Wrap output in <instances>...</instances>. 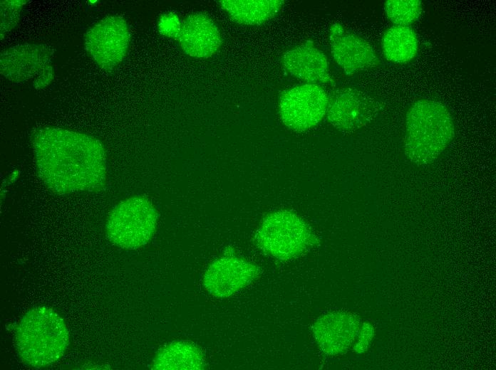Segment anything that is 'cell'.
<instances>
[{
	"mask_svg": "<svg viewBox=\"0 0 496 370\" xmlns=\"http://www.w3.org/2000/svg\"><path fill=\"white\" fill-rule=\"evenodd\" d=\"M455 135V126L448 108L439 102L421 99L406 113L404 152L418 166L433 162Z\"/></svg>",
	"mask_w": 496,
	"mask_h": 370,
	"instance_id": "2",
	"label": "cell"
},
{
	"mask_svg": "<svg viewBox=\"0 0 496 370\" xmlns=\"http://www.w3.org/2000/svg\"><path fill=\"white\" fill-rule=\"evenodd\" d=\"M205 367L201 349L187 341L172 342L162 348L151 365L156 370H200Z\"/></svg>",
	"mask_w": 496,
	"mask_h": 370,
	"instance_id": "15",
	"label": "cell"
},
{
	"mask_svg": "<svg viewBox=\"0 0 496 370\" xmlns=\"http://www.w3.org/2000/svg\"><path fill=\"white\" fill-rule=\"evenodd\" d=\"M361 323L348 312H334L320 317L312 327L315 339L321 351L329 356L346 353L353 346Z\"/></svg>",
	"mask_w": 496,
	"mask_h": 370,
	"instance_id": "12",
	"label": "cell"
},
{
	"mask_svg": "<svg viewBox=\"0 0 496 370\" xmlns=\"http://www.w3.org/2000/svg\"><path fill=\"white\" fill-rule=\"evenodd\" d=\"M259 273V268L251 263L234 255H224L208 267L203 285L214 297H228L250 284Z\"/></svg>",
	"mask_w": 496,
	"mask_h": 370,
	"instance_id": "11",
	"label": "cell"
},
{
	"mask_svg": "<svg viewBox=\"0 0 496 370\" xmlns=\"http://www.w3.org/2000/svg\"><path fill=\"white\" fill-rule=\"evenodd\" d=\"M385 11L388 18L393 23L407 26L419 18L421 11V1L419 0H388L385 3Z\"/></svg>",
	"mask_w": 496,
	"mask_h": 370,
	"instance_id": "18",
	"label": "cell"
},
{
	"mask_svg": "<svg viewBox=\"0 0 496 370\" xmlns=\"http://www.w3.org/2000/svg\"><path fill=\"white\" fill-rule=\"evenodd\" d=\"M284 69L308 83H332L325 54L312 41H306L284 53Z\"/></svg>",
	"mask_w": 496,
	"mask_h": 370,
	"instance_id": "14",
	"label": "cell"
},
{
	"mask_svg": "<svg viewBox=\"0 0 496 370\" xmlns=\"http://www.w3.org/2000/svg\"><path fill=\"white\" fill-rule=\"evenodd\" d=\"M255 240L262 251L281 260L298 257L316 241L308 224L289 211L266 216L257 231Z\"/></svg>",
	"mask_w": 496,
	"mask_h": 370,
	"instance_id": "4",
	"label": "cell"
},
{
	"mask_svg": "<svg viewBox=\"0 0 496 370\" xmlns=\"http://www.w3.org/2000/svg\"><path fill=\"white\" fill-rule=\"evenodd\" d=\"M130 41V33L125 20L118 16H110L88 31L84 44L97 65L105 71H111L125 58Z\"/></svg>",
	"mask_w": 496,
	"mask_h": 370,
	"instance_id": "8",
	"label": "cell"
},
{
	"mask_svg": "<svg viewBox=\"0 0 496 370\" xmlns=\"http://www.w3.org/2000/svg\"><path fill=\"white\" fill-rule=\"evenodd\" d=\"M159 30L162 34L175 38L185 54L196 58L211 57L222 44L217 26L202 13L191 14L181 23H175L163 17Z\"/></svg>",
	"mask_w": 496,
	"mask_h": 370,
	"instance_id": "7",
	"label": "cell"
},
{
	"mask_svg": "<svg viewBox=\"0 0 496 370\" xmlns=\"http://www.w3.org/2000/svg\"><path fill=\"white\" fill-rule=\"evenodd\" d=\"M69 336L63 319L53 309L40 306L21 319L15 344L21 359L28 365L41 368L58 361L65 353Z\"/></svg>",
	"mask_w": 496,
	"mask_h": 370,
	"instance_id": "3",
	"label": "cell"
},
{
	"mask_svg": "<svg viewBox=\"0 0 496 370\" xmlns=\"http://www.w3.org/2000/svg\"><path fill=\"white\" fill-rule=\"evenodd\" d=\"M374 335V328L368 322L361 324L358 337L353 344V350L361 354L366 352Z\"/></svg>",
	"mask_w": 496,
	"mask_h": 370,
	"instance_id": "20",
	"label": "cell"
},
{
	"mask_svg": "<svg viewBox=\"0 0 496 370\" xmlns=\"http://www.w3.org/2000/svg\"><path fill=\"white\" fill-rule=\"evenodd\" d=\"M38 176L53 192L99 191L106 181V160L101 142L86 134L45 127L33 136Z\"/></svg>",
	"mask_w": 496,
	"mask_h": 370,
	"instance_id": "1",
	"label": "cell"
},
{
	"mask_svg": "<svg viewBox=\"0 0 496 370\" xmlns=\"http://www.w3.org/2000/svg\"><path fill=\"white\" fill-rule=\"evenodd\" d=\"M329 95L316 84L306 83L284 91L279 109L284 124L294 131H304L316 125L326 113Z\"/></svg>",
	"mask_w": 496,
	"mask_h": 370,
	"instance_id": "9",
	"label": "cell"
},
{
	"mask_svg": "<svg viewBox=\"0 0 496 370\" xmlns=\"http://www.w3.org/2000/svg\"><path fill=\"white\" fill-rule=\"evenodd\" d=\"M382 49L388 61L396 63L408 62L418 51L416 34L408 26H392L383 36Z\"/></svg>",
	"mask_w": 496,
	"mask_h": 370,
	"instance_id": "17",
	"label": "cell"
},
{
	"mask_svg": "<svg viewBox=\"0 0 496 370\" xmlns=\"http://www.w3.org/2000/svg\"><path fill=\"white\" fill-rule=\"evenodd\" d=\"M52 51L43 44H21L1 53V74L14 83L33 80L36 89L48 86L54 78Z\"/></svg>",
	"mask_w": 496,
	"mask_h": 370,
	"instance_id": "6",
	"label": "cell"
},
{
	"mask_svg": "<svg viewBox=\"0 0 496 370\" xmlns=\"http://www.w3.org/2000/svg\"><path fill=\"white\" fill-rule=\"evenodd\" d=\"M157 212L144 196H133L120 202L110 212L106 223V235L114 245L133 250L148 243L153 236Z\"/></svg>",
	"mask_w": 496,
	"mask_h": 370,
	"instance_id": "5",
	"label": "cell"
},
{
	"mask_svg": "<svg viewBox=\"0 0 496 370\" xmlns=\"http://www.w3.org/2000/svg\"><path fill=\"white\" fill-rule=\"evenodd\" d=\"M26 3L24 0L1 1V39L16 26Z\"/></svg>",
	"mask_w": 496,
	"mask_h": 370,
	"instance_id": "19",
	"label": "cell"
},
{
	"mask_svg": "<svg viewBox=\"0 0 496 370\" xmlns=\"http://www.w3.org/2000/svg\"><path fill=\"white\" fill-rule=\"evenodd\" d=\"M220 6L234 22L244 25H260L273 18L281 9L282 0H222Z\"/></svg>",
	"mask_w": 496,
	"mask_h": 370,
	"instance_id": "16",
	"label": "cell"
},
{
	"mask_svg": "<svg viewBox=\"0 0 496 370\" xmlns=\"http://www.w3.org/2000/svg\"><path fill=\"white\" fill-rule=\"evenodd\" d=\"M329 36L332 56L346 75L379 65V59L370 43L340 23L331 26Z\"/></svg>",
	"mask_w": 496,
	"mask_h": 370,
	"instance_id": "13",
	"label": "cell"
},
{
	"mask_svg": "<svg viewBox=\"0 0 496 370\" xmlns=\"http://www.w3.org/2000/svg\"><path fill=\"white\" fill-rule=\"evenodd\" d=\"M379 110L377 101L354 88H342L329 96L326 115L339 130L352 132L369 123Z\"/></svg>",
	"mask_w": 496,
	"mask_h": 370,
	"instance_id": "10",
	"label": "cell"
}]
</instances>
